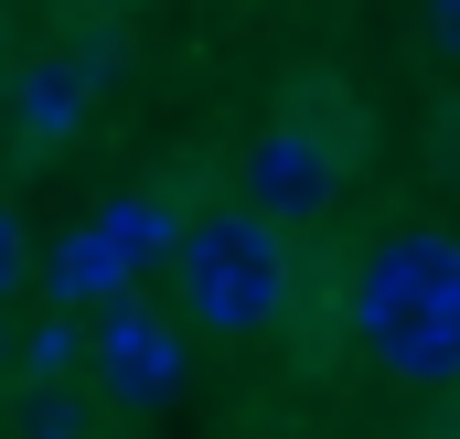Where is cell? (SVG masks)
I'll list each match as a JSON object with an SVG mask.
<instances>
[{
  "label": "cell",
  "instance_id": "obj_1",
  "mask_svg": "<svg viewBox=\"0 0 460 439\" xmlns=\"http://www.w3.org/2000/svg\"><path fill=\"white\" fill-rule=\"evenodd\" d=\"M353 332L396 386H450L460 375V236L450 225H396L353 268Z\"/></svg>",
  "mask_w": 460,
  "mask_h": 439
},
{
  "label": "cell",
  "instance_id": "obj_2",
  "mask_svg": "<svg viewBox=\"0 0 460 439\" xmlns=\"http://www.w3.org/2000/svg\"><path fill=\"white\" fill-rule=\"evenodd\" d=\"M172 268H182V311L204 332H268L289 311V225H268L257 204L193 215Z\"/></svg>",
  "mask_w": 460,
  "mask_h": 439
},
{
  "label": "cell",
  "instance_id": "obj_3",
  "mask_svg": "<svg viewBox=\"0 0 460 439\" xmlns=\"http://www.w3.org/2000/svg\"><path fill=\"white\" fill-rule=\"evenodd\" d=\"M332 193H343V139H332L322 118H279V129H257V150H246V204H257L268 225L332 215Z\"/></svg>",
  "mask_w": 460,
  "mask_h": 439
},
{
  "label": "cell",
  "instance_id": "obj_4",
  "mask_svg": "<svg viewBox=\"0 0 460 439\" xmlns=\"http://www.w3.org/2000/svg\"><path fill=\"white\" fill-rule=\"evenodd\" d=\"M182 375H193V364H182V332L161 322L150 300L118 290L108 311H97V386H108L118 408H172Z\"/></svg>",
  "mask_w": 460,
  "mask_h": 439
},
{
  "label": "cell",
  "instance_id": "obj_5",
  "mask_svg": "<svg viewBox=\"0 0 460 439\" xmlns=\"http://www.w3.org/2000/svg\"><path fill=\"white\" fill-rule=\"evenodd\" d=\"M118 290H128V236L97 215L54 246V300H118Z\"/></svg>",
  "mask_w": 460,
  "mask_h": 439
},
{
  "label": "cell",
  "instance_id": "obj_6",
  "mask_svg": "<svg viewBox=\"0 0 460 439\" xmlns=\"http://www.w3.org/2000/svg\"><path fill=\"white\" fill-rule=\"evenodd\" d=\"M86 97H97V86H86L75 54H65V65H32V76H22V129H32V150H54V139L86 118Z\"/></svg>",
  "mask_w": 460,
  "mask_h": 439
},
{
  "label": "cell",
  "instance_id": "obj_7",
  "mask_svg": "<svg viewBox=\"0 0 460 439\" xmlns=\"http://www.w3.org/2000/svg\"><path fill=\"white\" fill-rule=\"evenodd\" d=\"M108 225H118V236H128V257H150V246L172 236V215H161L150 193H118V204H108Z\"/></svg>",
  "mask_w": 460,
  "mask_h": 439
},
{
  "label": "cell",
  "instance_id": "obj_8",
  "mask_svg": "<svg viewBox=\"0 0 460 439\" xmlns=\"http://www.w3.org/2000/svg\"><path fill=\"white\" fill-rule=\"evenodd\" d=\"M418 54L429 65H460V0H418Z\"/></svg>",
  "mask_w": 460,
  "mask_h": 439
},
{
  "label": "cell",
  "instance_id": "obj_9",
  "mask_svg": "<svg viewBox=\"0 0 460 439\" xmlns=\"http://www.w3.org/2000/svg\"><path fill=\"white\" fill-rule=\"evenodd\" d=\"M22 268H32V236H22V215H11V204H0V300L22 290Z\"/></svg>",
  "mask_w": 460,
  "mask_h": 439
},
{
  "label": "cell",
  "instance_id": "obj_10",
  "mask_svg": "<svg viewBox=\"0 0 460 439\" xmlns=\"http://www.w3.org/2000/svg\"><path fill=\"white\" fill-rule=\"evenodd\" d=\"M32 364L65 375V364H75V322H43V332H32Z\"/></svg>",
  "mask_w": 460,
  "mask_h": 439
},
{
  "label": "cell",
  "instance_id": "obj_11",
  "mask_svg": "<svg viewBox=\"0 0 460 439\" xmlns=\"http://www.w3.org/2000/svg\"><path fill=\"white\" fill-rule=\"evenodd\" d=\"M22 429H32V439H75V408H65V397H32V418H22Z\"/></svg>",
  "mask_w": 460,
  "mask_h": 439
},
{
  "label": "cell",
  "instance_id": "obj_12",
  "mask_svg": "<svg viewBox=\"0 0 460 439\" xmlns=\"http://www.w3.org/2000/svg\"><path fill=\"white\" fill-rule=\"evenodd\" d=\"M0 354H11V332H0Z\"/></svg>",
  "mask_w": 460,
  "mask_h": 439
}]
</instances>
